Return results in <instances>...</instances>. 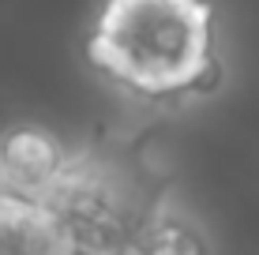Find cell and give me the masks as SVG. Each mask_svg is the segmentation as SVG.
Masks as SVG:
<instances>
[{"label":"cell","instance_id":"obj_1","mask_svg":"<svg viewBox=\"0 0 259 255\" xmlns=\"http://www.w3.org/2000/svg\"><path fill=\"white\" fill-rule=\"evenodd\" d=\"M98 75L143 101L207 90L214 57L210 0H102L87 41Z\"/></svg>","mask_w":259,"mask_h":255}]
</instances>
